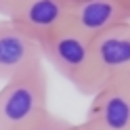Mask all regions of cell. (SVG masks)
Listing matches in <instances>:
<instances>
[{
  "label": "cell",
  "instance_id": "obj_4",
  "mask_svg": "<svg viewBox=\"0 0 130 130\" xmlns=\"http://www.w3.org/2000/svg\"><path fill=\"white\" fill-rule=\"evenodd\" d=\"M84 124L94 130H130V90L118 80H107L90 96Z\"/></svg>",
  "mask_w": 130,
  "mask_h": 130
},
{
  "label": "cell",
  "instance_id": "obj_10",
  "mask_svg": "<svg viewBox=\"0 0 130 130\" xmlns=\"http://www.w3.org/2000/svg\"><path fill=\"white\" fill-rule=\"evenodd\" d=\"M111 80H118L122 86H126L128 90H130V67H128V69H124L122 74H118L116 78H111Z\"/></svg>",
  "mask_w": 130,
  "mask_h": 130
},
{
  "label": "cell",
  "instance_id": "obj_12",
  "mask_svg": "<svg viewBox=\"0 0 130 130\" xmlns=\"http://www.w3.org/2000/svg\"><path fill=\"white\" fill-rule=\"evenodd\" d=\"M120 2H124V4H128V6H130V0H120Z\"/></svg>",
  "mask_w": 130,
  "mask_h": 130
},
{
  "label": "cell",
  "instance_id": "obj_1",
  "mask_svg": "<svg viewBox=\"0 0 130 130\" xmlns=\"http://www.w3.org/2000/svg\"><path fill=\"white\" fill-rule=\"evenodd\" d=\"M42 61H48L61 78L76 88L80 94L92 96L103 86L94 69L92 40L86 38L74 25L63 27L40 44Z\"/></svg>",
  "mask_w": 130,
  "mask_h": 130
},
{
  "label": "cell",
  "instance_id": "obj_2",
  "mask_svg": "<svg viewBox=\"0 0 130 130\" xmlns=\"http://www.w3.org/2000/svg\"><path fill=\"white\" fill-rule=\"evenodd\" d=\"M48 109L44 61L11 78L0 88V130H27Z\"/></svg>",
  "mask_w": 130,
  "mask_h": 130
},
{
  "label": "cell",
  "instance_id": "obj_8",
  "mask_svg": "<svg viewBox=\"0 0 130 130\" xmlns=\"http://www.w3.org/2000/svg\"><path fill=\"white\" fill-rule=\"evenodd\" d=\"M74 122H69L67 118H61L53 111H46L40 120H36L27 130H74Z\"/></svg>",
  "mask_w": 130,
  "mask_h": 130
},
{
  "label": "cell",
  "instance_id": "obj_6",
  "mask_svg": "<svg viewBox=\"0 0 130 130\" xmlns=\"http://www.w3.org/2000/svg\"><path fill=\"white\" fill-rule=\"evenodd\" d=\"M128 21L130 6L120 0H74L71 4L69 25H74L90 40Z\"/></svg>",
  "mask_w": 130,
  "mask_h": 130
},
{
  "label": "cell",
  "instance_id": "obj_9",
  "mask_svg": "<svg viewBox=\"0 0 130 130\" xmlns=\"http://www.w3.org/2000/svg\"><path fill=\"white\" fill-rule=\"evenodd\" d=\"M29 0H0V13L4 15V19H11L17 11H21Z\"/></svg>",
  "mask_w": 130,
  "mask_h": 130
},
{
  "label": "cell",
  "instance_id": "obj_7",
  "mask_svg": "<svg viewBox=\"0 0 130 130\" xmlns=\"http://www.w3.org/2000/svg\"><path fill=\"white\" fill-rule=\"evenodd\" d=\"M92 59L101 84L130 67V21L92 38Z\"/></svg>",
  "mask_w": 130,
  "mask_h": 130
},
{
  "label": "cell",
  "instance_id": "obj_11",
  "mask_svg": "<svg viewBox=\"0 0 130 130\" xmlns=\"http://www.w3.org/2000/svg\"><path fill=\"white\" fill-rule=\"evenodd\" d=\"M74 130H94V128H90L88 124H84V122H82V124H76V126H74Z\"/></svg>",
  "mask_w": 130,
  "mask_h": 130
},
{
  "label": "cell",
  "instance_id": "obj_5",
  "mask_svg": "<svg viewBox=\"0 0 130 130\" xmlns=\"http://www.w3.org/2000/svg\"><path fill=\"white\" fill-rule=\"evenodd\" d=\"M38 63H42L40 46L11 19H0V82H9Z\"/></svg>",
  "mask_w": 130,
  "mask_h": 130
},
{
  "label": "cell",
  "instance_id": "obj_3",
  "mask_svg": "<svg viewBox=\"0 0 130 130\" xmlns=\"http://www.w3.org/2000/svg\"><path fill=\"white\" fill-rule=\"evenodd\" d=\"M71 4L74 0H29L21 11L13 15L11 21L40 46L69 25Z\"/></svg>",
  "mask_w": 130,
  "mask_h": 130
}]
</instances>
